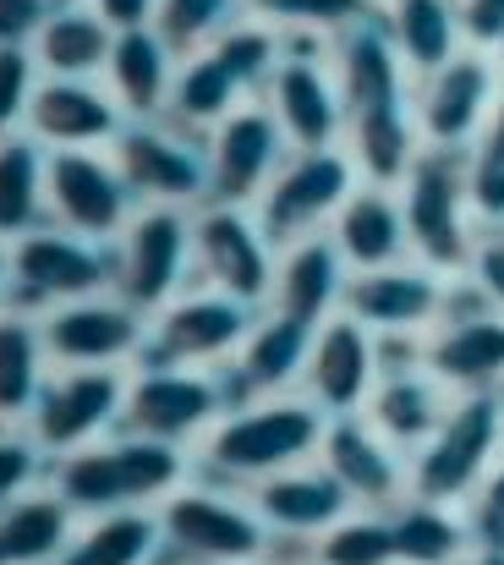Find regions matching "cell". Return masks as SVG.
I'll list each match as a JSON object with an SVG mask.
<instances>
[{"instance_id":"obj_1","label":"cell","mask_w":504,"mask_h":565,"mask_svg":"<svg viewBox=\"0 0 504 565\" xmlns=\"http://www.w3.org/2000/svg\"><path fill=\"white\" fill-rule=\"evenodd\" d=\"M335 77L345 94V149L362 182L400 188L406 166L422 149V127H417V77L406 72L384 28V11L335 39Z\"/></svg>"},{"instance_id":"obj_2","label":"cell","mask_w":504,"mask_h":565,"mask_svg":"<svg viewBox=\"0 0 504 565\" xmlns=\"http://www.w3.org/2000/svg\"><path fill=\"white\" fill-rule=\"evenodd\" d=\"M400 209L411 231V258L433 264L444 275H461L472 247H478V209H472V177H467V149H439L422 143L417 160L400 177Z\"/></svg>"},{"instance_id":"obj_3","label":"cell","mask_w":504,"mask_h":565,"mask_svg":"<svg viewBox=\"0 0 504 565\" xmlns=\"http://www.w3.org/2000/svg\"><path fill=\"white\" fill-rule=\"evenodd\" d=\"M324 428H330V412L308 390L302 395H275V401L230 412L214 428L208 467L236 478V483H258V478H275L286 467L313 461L319 445H324Z\"/></svg>"},{"instance_id":"obj_4","label":"cell","mask_w":504,"mask_h":565,"mask_svg":"<svg viewBox=\"0 0 504 565\" xmlns=\"http://www.w3.org/2000/svg\"><path fill=\"white\" fill-rule=\"evenodd\" d=\"M504 456V390H472L455 395L439 434L411 456V494L467 505V494L494 472Z\"/></svg>"},{"instance_id":"obj_5","label":"cell","mask_w":504,"mask_h":565,"mask_svg":"<svg viewBox=\"0 0 504 565\" xmlns=\"http://www.w3.org/2000/svg\"><path fill=\"white\" fill-rule=\"evenodd\" d=\"M417 347H422V369L439 384H450L455 395L504 390V313L467 275H455V297L444 319Z\"/></svg>"},{"instance_id":"obj_6","label":"cell","mask_w":504,"mask_h":565,"mask_svg":"<svg viewBox=\"0 0 504 565\" xmlns=\"http://www.w3.org/2000/svg\"><path fill=\"white\" fill-rule=\"evenodd\" d=\"M356 182H362V171H356L351 149H291L280 177L258 198V225L269 231L275 247L319 236V231H330V220L356 192Z\"/></svg>"},{"instance_id":"obj_7","label":"cell","mask_w":504,"mask_h":565,"mask_svg":"<svg viewBox=\"0 0 504 565\" xmlns=\"http://www.w3.org/2000/svg\"><path fill=\"white\" fill-rule=\"evenodd\" d=\"M181 478V450L170 439L132 434L110 450H83L61 467V500L72 511H121L132 500L165 494Z\"/></svg>"},{"instance_id":"obj_8","label":"cell","mask_w":504,"mask_h":565,"mask_svg":"<svg viewBox=\"0 0 504 565\" xmlns=\"http://www.w3.org/2000/svg\"><path fill=\"white\" fill-rule=\"evenodd\" d=\"M378 341H384V369H378V384H373L362 417L389 445H400L406 456H417L439 434V423L450 417L455 390L439 384V379L422 369V347H417L422 335H378Z\"/></svg>"},{"instance_id":"obj_9","label":"cell","mask_w":504,"mask_h":565,"mask_svg":"<svg viewBox=\"0 0 504 565\" xmlns=\"http://www.w3.org/2000/svg\"><path fill=\"white\" fill-rule=\"evenodd\" d=\"M500 94H504V55H489V50H461L439 72L417 77V127H422V143L472 149L478 132L489 127Z\"/></svg>"},{"instance_id":"obj_10","label":"cell","mask_w":504,"mask_h":565,"mask_svg":"<svg viewBox=\"0 0 504 565\" xmlns=\"http://www.w3.org/2000/svg\"><path fill=\"white\" fill-rule=\"evenodd\" d=\"M450 297H455V275L406 258V264H389V269L351 275L345 313L362 319L373 335H428L444 319Z\"/></svg>"},{"instance_id":"obj_11","label":"cell","mask_w":504,"mask_h":565,"mask_svg":"<svg viewBox=\"0 0 504 565\" xmlns=\"http://www.w3.org/2000/svg\"><path fill=\"white\" fill-rule=\"evenodd\" d=\"M192 253H197V264H203V275L219 286V291H230V297H242V302H269V291H275V242H269V231L242 209V203H214V209H203L197 214V225H192Z\"/></svg>"},{"instance_id":"obj_12","label":"cell","mask_w":504,"mask_h":565,"mask_svg":"<svg viewBox=\"0 0 504 565\" xmlns=\"http://www.w3.org/2000/svg\"><path fill=\"white\" fill-rule=\"evenodd\" d=\"M269 110L291 149H340L345 138V94L335 77V50L291 55L269 77Z\"/></svg>"},{"instance_id":"obj_13","label":"cell","mask_w":504,"mask_h":565,"mask_svg":"<svg viewBox=\"0 0 504 565\" xmlns=\"http://www.w3.org/2000/svg\"><path fill=\"white\" fill-rule=\"evenodd\" d=\"M165 533L203 565H258L275 550V533L253 505H236V500L208 494V489H192V494L170 500Z\"/></svg>"},{"instance_id":"obj_14","label":"cell","mask_w":504,"mask_h":565,"mask_svg":"<svg viewBox=\"0 0 504 565\" xmlns=\"http://www.w3.org/2000/svg\"><path fill=\"white\" fill-rule=\"evenodd\" d=\"M319 461L351 489V500L367 505V511H389V505H400L411 494V456L400 445H389L362 412L330 417L324 445H319Z\"/></svg>"},{"instance_id":"obj_15","label":"cell","mask_w":504,"mask_h":565,"mask_svg":"<svg viewBox=\"0 0 504 565\" xmlns=\"http://www.w3.org/2000/svg\"><path fill=\"white\" fill-rule=\"evenodd\" d=\"M291 160V143L275 121L269 105H242L219 121L214 132V154H208V192L214 203H253L264 188L280 177V166Z\"/></svg>"},{"instance_id":"obj_16","label":"cell","mask_w":504,"mask_h":565,"mask_svg":"<svg viewBox=\"0 0 504 565\" xmlns=\"http://www.w3.org/2000/svg\"><path fill=\"white\" fill-rule=\"evenodd\" d=\"M378 369H384V341H378L362 319H351V313L340 308L335 319H324L319 335H313V358H308L302 390H308L330 417L362 412L367 395H373V384H378Z\"/></svg>"},{"instance_id":"obj_17","label":"cell","mask_w":504,"mask_h":565,"mask_svg":"<svg viewBox=\"0 0 504 565\" xmlns=\"http://www.w3.org/2000/svg\"><path fill=\"white\" fill-rule=\"evenodd\" d=\"M253 511L269 522L275 539H302V544H313L319 533L335 527L340 516L356 511V500H351V489L340 483L324 461H319V467L302 461V467L275 472V478H258V483H253Z\"/></svg>"},{"instance_id":"obj_18","label":"cell","mask_w":504,"mask_h":565,"mask_svg":"<svg viewBox=\"0 0 504 565\" xmlns=\"http://www.w3.org/2000/svg\"><path fill=\"white\" fill-rule=\"evenodd\" d=\"M116 166L127 177V188L154 198V203H192L208 192V160L192 138L170 132V127H132L116 138Z\"/></svg>"},{"instance_id":"obj_19","label":"cell","mask_w":504,"mask_h":565,"mask_svg":"<svg viewBox=\"0 0 504 565\" xmlns=\"http://www.w3.org/2000/svg\"><path fill=\"white\" fill-rule=\"evenodd\" d=\"M313 335H319L313 324H302V319H291L280 308L258 313V324L236 347L225 395L230 401H253V395H286L291 384H302L308 358H313Z\"/></svg>"},{"instance_id":"obj_20","label":"cell","mask_w":504,"mask_h":565,"mask_svg":"<svg viewBox=\"0 0 504 565\" xmlns=\"http://www.w3.org/2000/svg\"><path fill=\"white\" fill-rule=\"evenodd\" d=\"M330 242L340 247L351 275L406 264L411 258V231H406L400 192L384 188V182H356V192L340 203V214L330 220Z\"/></svg>"},{"instance_id":"obj_21","label":"cell","mask_w":504,"mask_h":565,"mask_svg":"<svg viewBox=\"0 0 504 565\" xmlns=\"http://www.w3.org/2000/svg\"><path fill=\"white\" fill-rule=\"evenodd\" d=\"M225 384L203 374H186V369H154L127 390V423L132 434H149V439H186L197 428L214 423V412L225 406Z\"/></svg>"},{"instance_id":"obj_22","label":"cell","mask_w":504,"mask_h":565,"mask_svg":"<svg viewBox=\"0 0 504 565\" xmlns=\"http://www.w3.org/2000/svg\"><path fill=\"white\" fill-rule=\"evenodd\" d=\"M253 324H258V302L208 291V297H181L175 308H165L154 341L165 363H219L247 341Z\"/></svg>"},{"instance_id":"obj_23","label":"cell","mask_w":504,"mask_h":565,"mask_svg":"<svg viewBox=\"0 0 504 565\" xmlns=\"http://www.w3.org/2000/svg\"><path fill=\"white\" fill-rule=\"evenodd\" d=\"M345 286H351V269H345L340 247L330 242V231H319V236H302V242L280 247L269 302L319 330L324 319H335L345 308Z\"/></svg>"},{"instance_id":"obj_24","label":"cell","mask_w":504,"mask_h":565,"mask_svg":"<svg viewBox=\"0 0 504 565\" xmlns=\"http://www.w3.org/2000/svg\"><path fill=\"white\" fill-rule=\"evenodd\" d=\"M186 253H192V225L170 203L149 209L132 225L127 253H121V291H127V302L132 308H160V302H170V291L186 275Z\"/></svg>"},{"instance_id":"obj_25","label":"cell","mask_w":504,"mask_h":565,"mask_svg":"<svg viewBox=\"0 0 504 565\" xmlns=\"http://www.w3.org/2000/svg\"><path fill=\"white\" fill-rule=\"evenodd\" d=\"M127 177L121 166H105L83 149H66L50 160V203L77 236H110L127 220Z\"/></svg>"},{"instance_id":"obj_26","label":"cell","mask_w":504,"mask_h":565,"mask_svg":"<svg viewBox=\"0 0 504 565\" xmlns=\"http://www.w3.org/2000/svg\"><path fill=\"white\" fill-rule=\"evenodd\" d=\"M17 286L28 297H88L110 280V258L66 231H33L17 242Z\"/></svg>"},{"instance_id":"obj_27","label":"cell","mask_w":504,"mask_h":565,"mask_svg":"<svg viewBox=\"0 0 504 565\" xmlns=\"http://www.w3.org/2000/svg\"><path fill=\"white\" fill-rule=\"evenodd\" d=\"M138 341H143V319H138L132 302H72L44 324V347L61 363H77V369L116 363Z\"/></svg>"},{"instance_id":"obj_28","label":"cell","mask_w":504,"mask_h":565,"mask_svg":"<svg viewBox=\"0 0 504 565\" xmlns=\"http://www.w3.org/2000/svg\"><path fill=\"white\" fill-rule=\"evenodd\" d=\"M121 401H127V390H121L116 374L77 369V374H66L61 384L39 390V406H33L39 412V439L55 445V450H72V445L94 439L121 412Z\"/></svg>"},{"instance_id":"obj_29","label":"cell","mask_w":504,"mask_h":565,"mask_svg":"<svg viewBox=\"0 0 504 565\" xmlns=\"http://www.w3.org/2000/svg\"><path fill=\"white\" fill-rule=\"evenodd\" d=\"M28 116H33V132L39 138L66 143V149H88V143H105V138L121 132L116 105L99 88H88L83 77H55V83L33 88Z\"/></svg>"},{"instance_id":"obj_30","label":"cell","mask_w":504,"mask_h":565,"mask_svg":"<svg viewBox=\"0 0 504 565\" xmlns=\"http://www.w3.org/2000/svg\"><path fill=\"white\" fill-rule=\"evenodd\" d=\"M389 522H395V561L400 565H467L478 550L467 511L444 505V500L406 494L400 505H389Z\"/></svg>"},{"instance_id":"obj_31","label":"cell","mask_w":504,"mask_h":565,"mask_svg":"<svg viewBox=\"0 0 504 565\" xmlns=\"http://www.w3.org/2000/svg\"><path fill=\"white\" fill-rule=\"evenodd\" d=\"M384 28L411 77H428L467 50L455 0H384Z\"/></svg>"},{"instance_id":"obj_32","label":"cell","mask_w":504,"mask_h":565,"mask_svg":"<svg viewBox=\"0 0 504 565\" xmlns=\"http://www.w3.org/2000/svg\"><path fill=\"white\" fill-rule=\"evenodd\" d=\"M110 77H116V94H121V105H127V110L154 116V110L165 105V83H170L165 33L127 28V33L110 44Z\"/></svg>"},{"instance_id":"obj_33","label":"cell","mask_w":504,"mask_h":565,"mask_svg":"<svg viewBox=\"0 0 504 565\" xmlns=\"http://www.w3.org/2000/svg\"><path fill=\"white\" fill-rule=\"evenodd\" d=\"M110 22L94 11H55L44 28H39V55L50 72L61 77H88L94 66H110Z\"/></svg>"},{"instance_id":"obj_34","label":"cell","mask_w":504,"mask_h":565,"mask_svg":"<svg viewBox=\"0 0 504 565\" xmlns=\"http://www.w3.org/2000/svg\"><path fill=\"white\" fill-rule=\"evenodd\" d=\"M154 544H160V522L138 511H105V522L83 544L61 550L55 565H143L154 555Z\"/></svg>"},{"instance_id":"obj_35","label":"cell","mask_w":504,"mask_h":565,"mask_svg":"<svg viewBox=\"0 0 504 565\" xmlns=\"http://www.w3.org/2000/svg\"><path fill=\"white\" fill-rule=\"evenodd\" d=\"M313 561L319 565H395V522H389V511L356 505L351 516H340L330 533L313 539Z\"/></svg>"},{"instance_id":"obj_36","label":"cell","mask_w":504,"mask_h":565,"mask_svg":"<svg viewBox=\"0 0 504 565\" xmlns=\"http://www.w3.org/2000/svg\"><path fill=\"white\" fill-rule=\"evenodd\" d=\"M66 500H22L0 516V550L11 565L55 561L66 544Z\"/></svg>"},{"instance_id":"obj_37","label":"cell","mask_w":504,"mask_h":565,"mask_svg":"<svg viewBox=\"0 0 504 565\" xmlns=\"http://www.w3.org/2000/svg\"><path fill=\"white\" fill-rule=\"evenodd\" d=\"M242 83H236V72L208 50V55H197L181 77H175V116L181 121H192V127H214V121H225L230 110H242Z\"/></svg>"},{"instance_id":"obj_38","label":"cell","mask_w":504,"mask_h":565,"mask_svg":"<svg viewBox=\"0 0 504 565\" xmlns=\"http://www.w3.org/2000/svg\"><path fill=\"white\" fill-rule=\"evenodd\" d=\"M39 406V335L22 319H0V417Z\"/></svg>"},{"instance_id":"obj_39","label":"cell","mask_w":504,"mask_h":565,"mask_svg":"<svg viewBox=\"0 0 504 565\" xmlns=\"http://www.w3.org/2000/svg\"><path fill=\"white\" fill-rule=\"evenodd\" d=\"M467 177H472L478 225H504V94L489 116V127L478 132V143L467 149Z\"/></svg>"},{"instance_id":"obj_40","label":"cell","mask_w":504,"mask_h":565,"mask_svg":"<svg viewBox=\"0 0 504 565\" xmlns=\"http://www.w3.org/2000/svg\"><path fill=\"white\" fill-rule=\"evenodd\" d=\"M39 149L11 138L0 143V236H17L39 214Z\"/></svg>"},{"instance_id":"obj_41","label":"cell","mask_w":504,"mask_h":565,"mask_svg":"<svg viewBox=\"0 0 504 565\" xmlns=\"http://www.w3.org/2000/svg\"><path fill=\"white\" fill-rule=\"evenodd\" d=\"M258 17L280 22V28H302V33H330L340 39L345 28L378 17L384 6L378 0H247Z\"/></svg>"},{"instance_id":"obj_42","label":"cell","mask_w":504,"mask_h":565,"mask_svg":"<svg viewBox=\"0 0 504 565\" xmlns=\"http://www.w3.org/2000/svg\"><path fill=\"white\" fill-rule=\"evenodd\" d=\"M214 55L236 72V83L253 94V88H269V77L280 72V61H286V39L280 33H269V28H225L219 39H214Z\"/></svg>"},{"instance_id":"obj_43","label":"cell","mask_w":504,"mask_h":565,"mask_svg":"<svg viewBox=\"0 0 504 565\" xmlns=\"http://www.w3.org/2000/svg\"><path fill=\"white\" fill-rule=\"evenodd\" d=\"M247 0H160V33L165 44H203L236 28V11Z\"/></svg>"},{"instance_id":"obj_44","label":"cell","mask_w":504,"mask_h":565,"mask_svg":"<svg viewBox=\"0 0 504 565\" xmlns=\"http://www.w3.org/2000/svg\"><path fill=\"white\" fill-rule=\"evenodd\" d=\"M467 527H472V544L478 550H504V456L494 461V472L467 494Z\"/></svg>"},{"instance_id":"obj_45","label":"cell","mask_w":504,"mask_h":565,"mask_svg":"<svg viewBox=\"0 0 504 565\" xmlns=\"http://www.w3.org/2000/svg\"><path fill=\"white\" fill-rule=\"evenodd\" d=\"M461 275L504 313V225H483L478 231V247H472V258H467Z\"/></svg>"},{"instance_id":"obj_46","label":"cell","mask_w":504,"mask_h":565,"mask_svg":"<svg viewBox=\"0 0 504 565\" xmlns=\"http://www.w3.org/2000/svg\"><path fill=\"white\" fill-rule=\"evenodd\" d=\"M33 105V66L17 44H0V132Z\"/></svg>"},{"instance_id":"obj_47","label":"cell","mask_w":504,"mask_h":565,"mask_svg":"<svg viewBox=\"0 0 504 565\" xmlns=\"http://www.w3.org/2000/svg\"><path fill=\"white\" fill-rule=\"evenodd\" d=\"M461 6V39L467 50L504 55V0H455Z\"/></svg>"},{"instance_id":"obj_48","label":"cell","mask_w":504,"mask_h":565,"mask_svg":"<svg viewBox=\"0 0 504 565\" xmlns=\"http://www.w3.org/2000/svg\"><path fill=\"white\" fill-rule=\"evenodd\" d=\"M50 0H0V44H22L28 33H39L50 17H44Z\"/></svg>"},{"instance_id":"obj_49","label":"cell","mask_w":504,"mask_h":565,"mask_svg":"<svg viewBox=\"0 0 504 565\" xmlns=\"http://www.w3.org/2000/svg\"><path fill=\"white\" fill-rule=\"evenodd\" d=\"M33 478V445L22 439H0V505L17 500V489Z\"/></svg>"},{"instance_id":"obj_50","label":"cell","mask_w":504,"mask_h":565,"mask_svg":"<svg viewBox=\"0 0 504 565\" xmlns=\"http://www.w3.org/2000/svg\"><path fill=\"white\" fill-rule=\"evenodd\" d=\"M99 6V17L110 22V28H149V17L160 11V0H94Z\"/></svg>"},{"instance_id":"obj_51","label":"cell","mask_w":504,"mask_h":565,"mask_svg":"<svg viewBox=\"0 0 504 565\" xmlns=\"http://www.w3.org/2000/svg\"><path fill=\"white\" fill-rule=\"evenodd\" d=\"M467 565H504V550H472Z\"/></svg>"},{"instance_id":"obj_52","label":"cell","mask_w":504,"mask_h":565,"mask_svg":"<svg viewBox=\"0 0 504 565\" xmlns=\"http://www.w3.org/2000/svg\"><path fill=\"white\" fill-rule=\"evenodd\" d=\"M269 565H319L313 555H286V561H269Z\"/></svg>"},{"instance_id":"obj_53","label":"cell","mask_w":504,"mask_h":565,"mask_svg":"<svg viewBox=\"0 0 504 565\" xmlns=\"http://www.w3.org/2000/svg\"><path fill=\"white\" fill-rule=\"evenodd\" d=\"M0 280H6V258H0Z\"/></svg>"},{"instance_id":"obj_54","label":"cell","mask_w":504,"mask_h":565,"mask_svg":"<svg viewBox=\"0 0 504 565\" xmlns=\"http://www.w3.org/2000/svg\"><path fill=\"white\" fill-rule=\"evenodd\" d=\"M0 565H11V561H6V550H0Z\"/></svg>"},{"instance_id":"obj_55","label":"cell","mask_w":504,"mask_h":565,"mask_svg":"<svg viewBox=\"0 0 504 565\" xmlns=\"http://www.w3.org/2000/svg\"><path fill=\"white\" fill-rule=\"evenodd\" d=\"M378 6H384V0H378Z\"/></svg>"},{"instance_id":"obj_56","label":"cell","mask_w":504,"mask_h":565,"mask_svg":"<svg viewBox=\"0 0 504 565\" xmlns=\"http://www.w3.org/2000/svg\"><path fill=\"white\" fill-rule=\"evenodd\" d=\"M395 565H400V561H395Z\"/></svg>"}]
</instances>
